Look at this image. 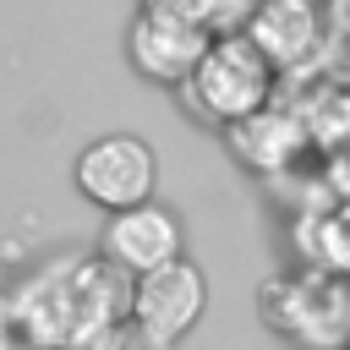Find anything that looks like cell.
Here are the masks:
<instances>
[{"label":"cell","instance_id":"9c48e42d","mask_svg":"<svg viewBox=\"0 0 350 350\" xmlns=\"http://www.w3.org/2000/svg\"><path fill=\"white\" fill-rule=\"evenodd\" d=\"M257 0H202V27L219 38V33H246Z\"/></svg>","mask_w":350,"mask_h":350},{"label":"cell","instance_id":"6da1fadb","mask_svg":"<svg viewBox=\"0 0 350 350\" xmlns=\"http://www.w3.org/2000/svg\"><path fill=\"white\" fill-rule=\"evenodd\" d=\"M16 317L33 334V345L44 350H71L88 334L126 323V301H131V279L115 273L98 252H66L38 262L16 290Z\"/></svg>","mask_w":350,"mask_h":350},{"label":"cell","instance_id":"3957f363","mask_svg":"<svg viewBox=\"0 0 350 350\" xmlns=\"http://www.w3.org/2000/svg\"><path fill=\"white\" fill-rule=\"evenodd\" d=\"M208 312V279L191 257H175L142 279H131V301H126V323L137 350H175Z\"/></svg>","mask_w":350,"mask_h":350},{"label":"cell","instance_id":"7a4b0ae2","mask_svg":"<svg viewBox=\"0 0 350 350\" xmlns=\"http://www.w3.org/2000/svg\"><path fill=\"white\" fill-rule=\"evenodd\" d=\"M273 66L262 60V49L246 38V33H219L208 44V55L197 60V71L175 88L186 115H197L202 126L224 131L235 120H246L252 109H262L273 98Z\"/></svg>","mask_w":350,"mask_h":350},{"label":"cell","instance_id":"8992f818","mask_svg":"<svg viewBox=\"0 0 350 350\" xmlns=\"http://www.w3.org/2000/svg\"><path fill=\"white\" fill-rule=\"evenodd\" d=\"M213 33L197 27V22H180V16H159V11H137V22L126 27V60L137 77L148 82H164V88H180L197 60L208 55Z\"/></svg>","mask_w":350,"mask_h":350},{"label":"cell","instance_id":"277c9868","mask_svg":"<svg viewBox=\"0 0 350 350\" xmlns=\"http://www.w3.org/2000/svg\"><path fill=\"white\" fill-rule=\"evenodd\" d=\"M71 180L77 191L98 208V213H120V208H137V202H153V186H159V159L142 137L131 131H104L93 137L77 164H71Z\"/></svg>","mask_w":350,"mask_h":350},{"label":"cell","instance_id":"ba28073f","mask_svg":"<svg viewBox=\"0 0 350 350\" xmlns=\"http://www.w3.org/2000/svg\"><path fill=\"white\" fill-rule=\"evenodd\" d=\"M224 142H230V153H235L241 164H252L257 175H279V170L306 148V120H301L295 109L262 104V109H252L246 120L224 126Z\"/></svg>","mask_w":350,"mask_h":350},{"label":"cell","instance_id":"30bf717a","mask_svg":"<svg viewBox=\"0 0 350 350\" xmlns=\"http://www.w3.org/2000/svg\"><path fill=\"white\" fill-rule=\"evenodd\" d=\"M0 350H44V345H33V334L22 328L16 295H11V290H0Z\"/></svg>","mask_w":350,"mask_h":350},{"label":"cell","instance_id":"8fae6325","mask_svg":"<svg viewBox=\"0 0 350 350\" xmlns=\"http://www.w3.org/2000/svg\"><path fill=\"white\" fill-rule=\"evenodd\" d=\"M142 11L180 16V22H197V27H202V0H142Z\"/></svg>","mask_w":350,"mask_h":350},{"label":"cell","instance_id":"52a82bcc","mask_svg":"<svg viewBox=\"0 0 350 350\" xmlns=\"http://www.w3.org/2000/svg\"><path fill=\"white\" fill-rule=\"evenodd\" d=\"M246 38L262 49V60L290 77V71H306L328 44H323V11L317 0H257L252 22H246Z\"/></svg>","mask_w":350,"mask_h":350},{"label":"cell","instance_id":"5b68a950","mask_svg":"<svg viewBox=\"0 0 350 350\" xmlns=\"http://www.w3.org/2000/svg\"><path fill=\"white\" fill-rule=\"evenodd\" d=\"M98 257L126 273V279H142L175 257H186V230H180V213L164 208V202H137V208H120L104 219V235H98Z\"/></svg>","mask_w":350,"mask_h":350}]
</instances>
